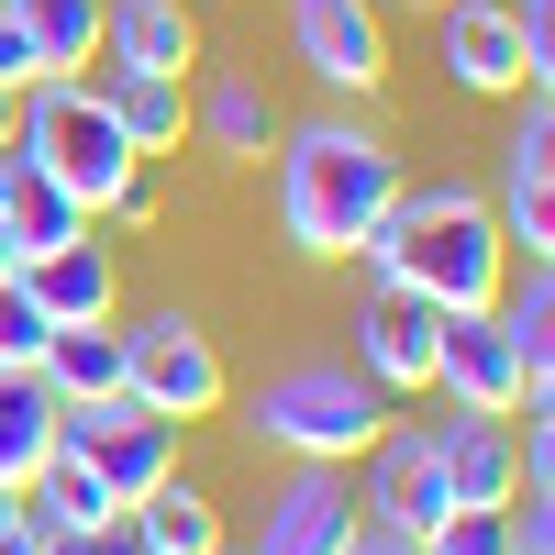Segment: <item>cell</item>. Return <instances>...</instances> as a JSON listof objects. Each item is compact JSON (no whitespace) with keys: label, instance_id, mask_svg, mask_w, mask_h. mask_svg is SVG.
<instances>
[{"label":"cell","instance_id":"10","mask_svg":"<svg viewBox=\"0 0 555 555\" xmlns=\"http://www.w3.org/2000/svg\"><path fill=\"white\" fill-rule=\"evenodd\" d=\"M434 389H444L455 411H500V423H512V411H522L512 334H500L489 311H444V322H434Z\"/></svg>","mask_w":555,"mask_h":555},{"label":"cell","instance_id":"24","mask_svg":"<svg viewBox=\"0 0 555 555\" xmlns=\"http://www.w3.org/2000/svg\"><path fill=\"white\" fill-rule=\"evenodd\" d=\"M44 423H56L44 378H34V366H0V489H23L44 467Z\"/></svg>","mask_w":555,"mask_h":555},{"label":"cell","instance_id":"20","mask_svg":"<svg viewBox=\"0 0 555 555\" xmlns=\"http://www.w3.org/2000/svg\"><path fill=\"white\" fill-rule=\"evenodd\" d=\"M122 522H133V544H156V555H222V512H211V500L178 478V467H167L145 500H133Z\"/></svg>","mask_w":555,"mask_h":555},{"label":"cell","instance_id":"7","mask_svg":"<svg viewBox=\"0 0 555 555\" xmlns=\"http://www.w3.org/2000/svg\"><path fill=\"white\" fill-rule=\"evenodd\" d=\"M500 245H522L533 267L555 256V101L544 89H522V112H512V145H500Z\"/></svg>","mask_w":555,"mask_h":555},{"label":"cell","instance_id":"1","mask_svg":"<svg viewBox=\"0 0 555 555\" xmlns=\"http://www.w3.org/2000/svg\"><path fill=\"white\" fill-rule=\"evenodd\" d=\"M356 256H366V278H400V289H423L434 311H489L512 289V245H500V222H489V201L467 178H423V190L400 178L389 222Z\"/></svg>","mask_w":555,"mask_h":555},{"label":"cell","instance_id":"8","mask_svg":"<svg viewBox=\"0 0 555 555\" xmlns=\"http://www.w3.org/2000/svg\"><path fill=\"white\" fill-rule=\"evenodd\" d=\"M434 300L423 289H400V278H366V300H356V378L400 400V389H434Z\"/></svg>","mask_w":555,"mask_h":555},{"label":"cell","instance_id":"11","mask_svg":"<svg viewBox=\"0 0 555 555\" xmlns=\"http://www.w3.org/2000/svg\"><path fill=\"white\" fill-rule=\"evenodd\" d=\"M434 23H444L455 89H478V101H522V89H533V56L512 34V0H434Z\"/></svg>","mask_w":555,"mask_h":555},{"label":"cell","instance_id":"35","mask_svg":"<svg viewBox=\"0 0 555 555\" xmlns=\"http://www.w3.org/2000/svg\"><path fill=\"white\" fill-rule=\"evenodd\" d=\"M133 555H156V544H133Z\"/></svg>","mask_w":555,"mask_h":555},{"label":"cell","instance_id":"16","mask_svg":"<svg viewBox=\"0 0 555 555\" xmlns=\"http://www.w3.org/2000/svg\"><path fill=\"white\" fill-rule=\"evenodd\" d=\"M89 89L112 101V122H122V145H133V156H167L178 133H190V89L156 78V67H101Z\"/></svg>","mask_w":555,"mask_h":555},{"label":"cell","instance_id":"34","mask_svg":"<svg viewBox=\"0 0 555 555\" xmlns=\"http://www.w3.org/2000/svg\"><path fill=\"white\" fill-rule=\"evenodd\" d=\"M411 12H434V0H411Z\"/></svg>","mask_w":555,"mask_h":555},{"label":"cell","instance_id":"4","mask_svg":"<svg viewBox=\"0 0 555 555\" xmlns=\"http://www.w3.org/2000/svg\"><path fill=\"white\" fill-rule=\"evenodd\" d=\"M12 156L44 167V178H56L67 201H89V211H101L122 178H133V145H122V122H112V101H101L89 78H34V89H23Z\"/></svg>","mask_w":555,"mask_h":555},{"label":"cell","instance_id":"18","mask_svg":"<svg viewBox=\"0 0 555 555\" xmlns=\"http://www.w3.org/2000/svg\"><path fill=\"white\" fill-rule=\"evenodd\" d=\"M34 378H44V400H112L122 389V334L112 322H56Z\"/></svg>","mask_w":555,"mask_h":555},{"label":"cell","instance_id":"6","mask_svg":"<svg viewBox=\"0 0 555 555\" xmlns=\"http://www.w3.org/2000/svg\"><path fill=\"white\" fill-rule=\"evenodd\" d=\"M356 512L400 533V544H423L444 512H455V489H444V455H434V423H389L378 444H366V489H356Z\"/></svg>","mask_w":555,"mask_h":555},{"label":"cell","instance_id":"5","mask_svg":"<svg viewBox=\"0 0 555 555\" xmlns=\"http://www.w3.org/2000/svg\"><path fill=\"white\" fill-rule=\"evenodd\" d=\"M122 400L145 411V423H211L222 411V356L190 311H145L122 334Z\"/></svg>","mask_w":555,"mask_h":555},{"label":"cell","instance_id":"32","mask_svg":"<svg viewBox=\"0 0 555 555\" xmlns=\"http://www.w3.org/2000/svg\"><path fill=\"white\" fill-rule=\"evenodd\" d=\"M12 267H23V256H12V234H0V278H12Z\"/></svg>","mask_w":555,"mask_h":555},{"label":"cell","instance_id":"36","mask_svg":"<svg viewBox=\"0 0 555 555\" xmlns=\"http://www.w3.org/2000/svg\"><path fill=\"white\" fill-rule=\"evenodd\" d=\"M222 555H234V544H222Z\"/></svg>","mask_w":555,"mask_h":555},{"label":"cell","instance_id":"17","mask_svg":"<svg viewBox=\"0 0 555 555\" xmlns=\"http://www.w3.org/2000/svg\"><path fill=\"white\" fill-rule=\"evenodd\" d=\"M0 234H12V256H56V245H78V234H89V201H67L44 167H23V156H12V190H0Z\"/></svg>","mask_w":555,"mask_h":555},{"label":"cell","instance_id":"9","mask_svg":"<svg viewBox=\"0 0 555 555\" xmlns=\"http://www.w3.org/2000/svg\"><path fill=\"white\" fill-rule=\"evenodd\" d=\"M289 44H300V67L322 89H378L389 78V23H378V0H289Z\"/></svg>","mask_w":555,"mask_h":555},{"label":"cell","instance_id":"3","mask_svg":"<svg viewBox=\"0 0 555 555\" xmlns=\"http://www.w3.org/2000/svg\"><path fill=\"white\" fill-rule=\"evenodd\" d=\"M245 434L278 444L289 467H356L366 444L389 434V400L356 378V356H300L245 400Z\"/></svg>","mask_w":555,"mask_h":555},{"label":"cell","instance_id":"21","mask_svg":"<svg viewBox=\"0 0 555 555\" xmlns=\"http://www.w3.org/2000/svg\"><path fill=\"white\" fill-rule=\"evenodd\" d=\"M178 423H145V411H133V423H112L101 434V455H89V478H101V500L112 512H133V500H145L167 467H178V444H167Z\"/></svg>","mask_w":555,"mask_h":555},{"label":"cell","instance_id":"22","mask_svg":"<svg viewBox=\"0 0 555 555\" xmlns=\"http://www.w3.org/2000/svg\"><path fill=\"white\" fill-rule=\"evenodd\" d=\"M190 133H201L211 156H234V167H245V156L278 145V112H267V89H256V78H211L201 101H190Z\"/></svg>","mask_w":555,"mask_h":555},{"label":"cell","instance_id":"23","mask_svg":"<svg viewBox=\"0 0 555 555\" xmlns=\"http://www.w3.org/2000/svg\"><path fill=\"white\" fill-rule=\"evenodd\" d=\"M12 23L34 34L44 78H89V56H101V0H12Z\"/></svg>","mask_w":555,"mask_h":555},{"label":"cell","instance_id":"31","mask_svg":"<svg viewBox=\"0 0 555 555\" xmlns=\"http://www.w3.org/2000/svg\"><path fill=\"white\" fill-rule=\"evenodd\" d=\"M12 112H23V101H12V89H0V145H12Z\"/></svg>","mask_w":555,"mask_h":555},{"label":"cell","instance_id":"28","mask_svg":"<svg viewBox=\"0 0 555 555\" xmlns=\"http://www.w3.org/2000/svg\"><path fill=\"white\" fill-rule=\"evenodd\" d=\"M34 78H44V56H34V34L12 23V0H0V89H12V101H23Z\"/></svg>","mask_w":555,"mask_h":555},{"label":"cell","instance_id":"33","mask_svg":"<svg viewBox=\"0 0 555 555\" xmlns=\"http://www.w3.org/2000/svg\"><path fill=\"white\" fill-rule=\"evenodd\" d=\"M0 190H12V145H0Z\"/></svg>","mask_w":555,"mask_h":555},{"label":"cell","instance_id":"29","mask_svg":"<svg viewBox=\"0 0 555 555\" xmlns=\"http://www.w3.org/2000/svg\"><path fill=\"white\" fill-rule=\"evenodd\" d=\"M345 555H423V544H400V533H378V522H356V533H345Z\"/></svg>","mask_w":555,"mask_h":555},{"label":"cell","instance_id":"15","mask_svg":"<svg viewBox=\"0 0 555 555\" xmlns=\"http://www.w3.org/2000/svg\"><path fill=\"white\" fill-rule=\"evenodd\" d=\"M23 289L44 300V322H112V289H122V267H112V245H56V256H23L12 267Z\"/></svg>","mask_w":555,"mask_h":555},{"label":"cell","instance_id":"27","mask_svg":"<svg viewBox=\"0 0 555 555\" xmlns=\"http://www.w3.org/2000/svg\"><path fill=\"white\" fill-rule=\"evenodd\" d=\"M512 34H522V56H533V89L555 78V0H512Z\"/></svg>","mask_w":555,"mask_h":555},{"label":"cell","instance_id":"13","mask_svg":"<svg viewBox=\"0 0 555 555\" xmlns=\"http://www.w3.org/2000/svg\"><path fill=\"white\" fill-rule=\"evenodd\" d=\"M434 455H444L455 512H500V500H522V455H512V423H500V411H444Z\"/></svg>","mask_w":555,"mask_h":555},{"label":"cell","instance_id":"26","mask_svg":"<svg viewBox=\"0 0 555 555\" xmlns=\"http://www.w3.org/2000/svg\"><path fill=\"white\" fill-rule=\"evenodd\" d=\"M44 334H56L44 300L23 289V278H0V366H44Z\"/></svg>","mask_w":555,"mask_h":555},{"label":"cell","instance_id":"2","mask_svg":"<svg viewBox=\"0 0 555 555\" xmlns=\"http://www.w3.org/2000/svg\"><path fill=\"white\" fill-rule=\"evenodd\" d=\"M389 201H400V156L366 122L322 112L289 133V156H278V234L300 256H356L389 222Z\"/></svg>","mask_w":555,"mask_h":555},{"label":"cell","instance_id":"30","mask_svg":"<svg viewBox=\"0 0 555 555\" xmlns=\"http://www.w3.org/2000/svg\"><path fill=\"white\" fill-rule=\"evenodd\" d=\"M0 533H23V489H0Z\"/></svg>","mask_w":555,"mask_h":555},{"label":"cell","instance_id":"12","mask_svg":"<svg viewBox=\"0 0 555 555\" xmlns=\"http://www.w3.org/2000/svg\"><path fill=\"white\" fill-rule=\"evenodd\" d=\"M345 533H356L345 467H289V478H278V500H267V533H256L245 555H345Z\"/></svg>","mask_w":555,"mask_h":555},{"label":"cell","instance_id":"14","mask_svg":"<svg viewBox=\"0 0 555 555\" xmlns=\"http://www.w3.org/2000/svg\"><path fill=\"white\" fill-rule=\"evenodd\" d=\"M101 67H201V23H190V0H101Z\"/></svg>","mask_w":555,"mask_h":555},{"label":"cell","instance_id":"19","mask_svg":"<svg viewBox=\"0 0 555 555\" xmlns=\"http://www.w3.org/2000/svg\"><path fill=\"white\" fill-rule=\"evenodd\" d=\"M489 322H500V334H512V366H522V400L544 411V400H555V278L533 267L522 289H500V300H489Z\"/></svg>","mask_w":555,"mask_h":555},{"label":"cell","instance_id":"25","mask_svg":"<svg viewBox=\"0 0 555 555\" xmlns=\"http://www.w3.org/2000/svg\"><path fill=\"white\" fill-rule=\"evenodd\" d=\"M423 555H522V533H512V500H500V512H444V522L423 533Z\"/></svg>","mask_w":555,"mask_h":555}]
</instances>
